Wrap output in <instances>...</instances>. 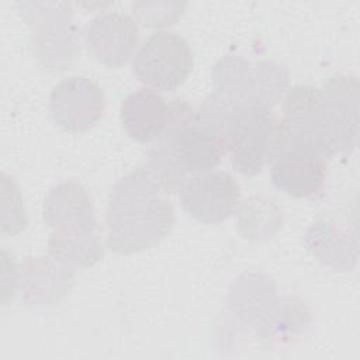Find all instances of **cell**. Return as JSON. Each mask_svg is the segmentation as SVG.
Listing matches in <instances>:
<instances>
[{
  "mask_svg": "<svg viewBox=\"0 0 360 360\" xmlns=\"http://www.w3.org/2000/svg\"><path fill=\"white\" fill-rule=\"evenodd\" d=\"M225 153L221 131L202 124L187 103L173 100L169 124L150 152V165L158 180L174 188L184 184L187 173L218 166Z\"/></svg>",
  "mask_w": 360,
  "mask_h": 360,
  "instance_id": "obj_1",
  "label": "cell"
},
{
  "mask_svg": "<svg viewBox=\"0 0 360 360\" xmlns=\"http://www.w3.org/2000/svg\"><path fill=\"white\" fill-rule=\"evenodd\" d=\"M193 51L186 38L174 31H155L132 58V72L148 89L172 91L190 76Z\"/></svg>",
  "mask_w": 360,
  "mask_h": 360,
  "instance_id": "obj_2",
  "label": "cell"
},
{
  "mask_svg": "<svg viewBox=\"0 0 360 360\" xmlns=\"http://www.w3.org/2000/svg\"><path fill=\"white\" fill-rule=\"evenodd\" d=\"M276 118L260 104L236 107L221 131L233 167L248 176L259 173L269 162Z\"/></svg>",
  "mask_w": 360,
  "mask_h": 360,
  "instance_id": "obj_3",
  "label": "cell"
},
{
  "mask_svg": "<svg viewBox=\"0 0 360 360\" xmlns=\"http://www.w3.org/2000/svg\"><path fill=\"white\" fill-rule=\"evenodd\" d=\"M105 96L93 80L72 76L60 80L49 96V115L65 131L79 132L91 128L103 115Z\"/></svg>",
  "mask_w": 360,
  "mask_h": 360,
  "instance_id": "obj_4",
  "label": "cell"
},
{
  "mask_svg": "<svg viewBox=\"0 0 360 360\" xmlns=\"http://www.w3.org/2000/svg\"><path fill=\"white\" fill-rule=\"evenodd\" d=\"M239 197V184L226 172H202L187 179L180 191L183 210L205 224L226 219L235 211Z\"/></svg>",
  "mask_w": 360,
  "mask_h": 360,
  "instance_id": "obj_5",
  "label": "cell"
},
{
  "mask_svg": "<svg viewBox=\"0 0 360 360\" xmlns=\"http://www.w3.org/2000/svg\"><path fill=\"white\" fill-rule=\"evenodd\" d=\"M328 159L312 149H283L269 160L271 181L278 190L292 197L315 195L325 184Z\"/></svg>",
  "mask_w": 360,
  "mask_h": 360,
  "instance_id": "obj_6",
  "label": "cell"
},
{
  "mask_svg": "<svg viewBox=\"0 0 360 360\" xmlns=\"http://www.w3.org/2000/svg\"><path fill=\"white\" fill-rule=\"evenodd\" d=\"M86 39L89 52L97 60L108 66H120L134 58L139 30L128 14L107 11L90 22Z\"/></svg>",
  "mask_w": 360,
  "mask_h": 360,
  "instance_id": "obj_7",
  "label": "cell"
},
{
  "mask_svg": "<svg viewBox=\"0 0 360 360\" xmlns=\"http://www.w3.org/2000/svg\"><path fill=\"white\" fill-rule=\"evenodd\" d=\"M170 104L152 89H139L128 94L120 108L125 132L138 142L156 141L166 129Z\"/></svg>",
  "mask_w": 360,
  "mask_h": 360,
  "instance_id": "obj_8",
  "label": "cell"
}]
</instances>
